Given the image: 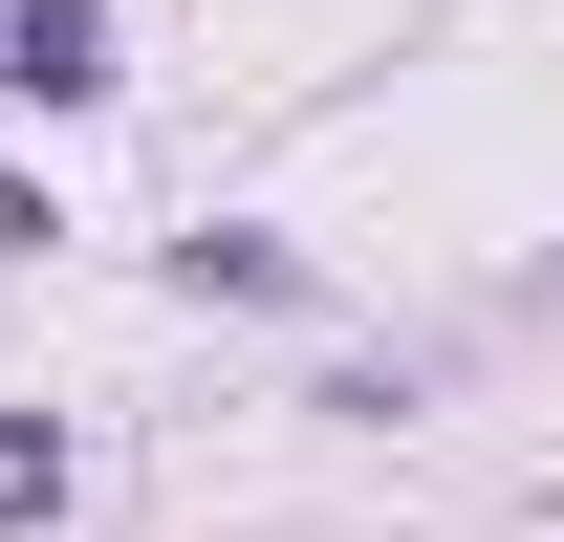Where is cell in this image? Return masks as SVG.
<instances>
[{
  "label": "cell",
  "instance_id": "cell-2",
  "mask_svg": "<svg viewBox=\"0 0 564 542\" xmlns=\"http://www.w3.org/2000/svg\"><path fill=\"white\" fill-rule=\"evenodd\" d=\"M543 304H564V261H543Z\"/></svg>",
  "mask_w": 564,
  "mask_h": 542
},
{
  "label": "cell",
  "instance_id": "cell-1",
  "mask_svg": "<svg viewBox=\"0 0 564 542\" xmlns=\"http://www.w3.org/2000/svg\"><path fill=\"white\" fill-rule=\"evenodd\" d=\"M0 87L87 109V87H109V22H87V0H0Z\"/></svg>",
  "mask_w": 564,
  "mask_h": 542
}]
</instances>
